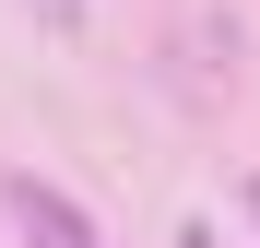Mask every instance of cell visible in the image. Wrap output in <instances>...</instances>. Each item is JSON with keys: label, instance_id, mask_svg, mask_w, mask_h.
Masks as SVG:
<instances>
[{"label": "cell", "instance_id": "obj_1", "mask_svg": "<svg viewBox=\"0 0 260 248\" xmlns=\"http://www.w3.org/2000/svg\"><path fill=\"white\" fill-rule=\"evenodd\" d=\"M12 213H24V236H36V248H95V225H83L48 178H12Z\"/></svg>", "mask_w": 260, "mask_h": 248}]
</instances>
